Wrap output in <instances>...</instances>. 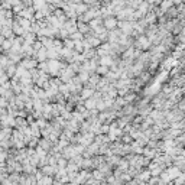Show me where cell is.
<instances>
[{
    "mask_svg": "<svg viewBox=\"0 0 185 185\" xmlns=\"http://www.w3.org/2000/svg\"><path fill=\"white\" fill-rule=\"evenodd\" d=\"M9 1V4H12V6H14V4H19V0H7Z\"/></svg>",
    "mask_w": 185,
    "mask_h": 185,
    "instance_id": "obj_1",
    "label": "cell"
}]
</instances>
